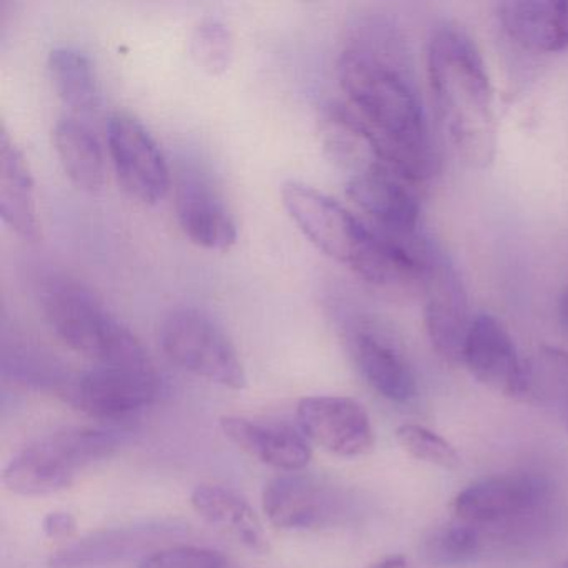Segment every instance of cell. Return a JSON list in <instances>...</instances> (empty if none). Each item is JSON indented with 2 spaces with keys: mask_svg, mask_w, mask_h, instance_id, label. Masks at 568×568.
I'll return each instance as SVG.
<instances>
[{
  "mask_svg": "<svg viewBox=\"0 0 568 568\" xmlns=\"http://www.w3.org/2000/svg\"><path fill=\"white\" fill-rule=\"evenodd\" d=\"M337 72L385 164L414 184L437 175L440 158L402 36L387 22H367L345 45Z\"/></svg>",
  "mask_w": 568,
  "mask_h": 568,
  "instance_id": "cell-1",
  "label": "cell"
},
{
  "mask_svg": "<svg viewBox=\"0 0 568 568\" xmlns=\"http://www.w3.org/2000/svg\"><path fill=\"white\" fill-rule=\"evenodd\" d=\"M427 75L438 124L467 168L485 171L498 148L495 92L475 42L457 26H438L427 49Z\"/></svg>",
  "mask_w": 568,
  "mask_h": 568,
  "instance_id": "cell-2",
  "label": "cell"
},
{
  "mask_svg": "<svg viewBox=\"0 0 568 568\" xmlns=\"http://www.w3.org/2000/svg\"><path fill=\"white\" fill-rule=\"evenodd\" d=\"M282 204L298 231L327 257L381 287L418 285L420 262L414 245L365 224L325 192L291 181L282 185Z\"/></svg>",
  "mask_w": 568,
  "mask_h": 568,
  "instance_id": "cell-3",
  "label": "cell"
},
{
  "mask_svg": "<svg viewBox=\"0 0 568 568\" xmlns=\"http://www.w3.org/2000/svg\"><path fill=\"white\" fill-rule=\"evenodd\" d=\"M41 311L68 347L98 365L151 364L134 332L81 281L51 275L39 291Z\"/></svg>",
  "mask_w": 568,
  "mask_h": 568,
  "instance_id": "cell-4",
  "label": "cell"
},
{
  "mask_svg": "<svg viewBox=\"0 0 568 568\" xmlns=\"http://www.w3.org/2000/svg\"><path fill=\"white\" fill-rule=\"evenodd\" d=\"M119 450L112 432L68 427L39 437L14 455L2 471V484L22 497H44L72 487L82 471Z\"/></svg>",
  "mask_w": 568,
  "mask_h": 568,
  "instance_id": "cell-5",
  "label": "cell"
},
{
  "mask_svg": "<svg viewBox=\"0 0 568 568\" xmlns=\"http://www.w3.org/2000/svg\"><path fill=\"white\" fill-rule=\"evenodd\" d=\"M159 341L164 354L195 377L232 390L247 384L237 348L207 312L192 307L169 312L162 318Z\"/></svg>",
  "mask_w": 568,
  "mask_h": 568,
  "instance_id": "cell-6",
  "label": "cell"
},
{
  "mask_svg": "<svg viewBox=\"0 0 568 568\" xmlns=\"http://www.w3.org/2000/svg\"><path fill=\"white\" fill-rule=\"evenodd\" d=\"M415 252L420 262L418 285L424 292V322L428 341L450 364H462L465 338L470 328L468 295L457 267L444 248L418 235Z\"/></svg>",
  "mask_w": 568,
  "mask_h": 568,
  "instance_id": "cell-7",
  "label": "cell"
},
{
  "mask_svg": "<svg viewBox=\"0 0 568 568\" xmlns=\"http://www.w3.org/2000/svg\"><path fill=\"white\" fill-rule=\"evenodd\" d=\"M164 382L151 364L95 365L71 377L62 395L95 418H122L155 404Z\"/></svg>",
  "mask_w": 568,
  "mask_h": 568,
  "instance_id": "cell-8",
  "label": "cell"
},
{
  "mask_svg": "<svg viewBox=\"0 0 568 568\" xmlns=\"http://www.w3.org/2000/svg\"><path fill=\"white\" fill-rule=\"evenodd\" d=\"M551 485L531 471L491 475L474 481L452 501L454 520L484 528L524 520L544 508Z\"/></svg>",
  "mask_w": 568,
  "mask_h": 568,
  "instance_id": "cell-9",
  "label": "cell"
},
{
  "mask_svg": "<svg viewBox=\"0 0 568 568\" xmlns=\"http://www.w3.org/2000/svg\"><path fill=\"white\" fill-rule=\"evenodd\" d=\"M108 145L119 184L144 205L164 201L171 191V171L151 132L129 114L108 122Z\"/></svg>",
  "mask_w": 568,
  "mask_h": 568,
  "instance_id": "cell-10",
  "label": "cell"
},
{
  "mask_svg": "<svg viewBox=\"0 0 568 568\" xmlns=\"http://www.w3.org/2000/svg\"><path fill=\"white\" fill-rule=\"evenodd\" d=\"M347 195L385 234L412 244L418 237L420 202L414 182L387 165L351 175Z\"/></svg>",
  "mask_w": 568,
  "mask_h": 568,
  "instance_id": "cell-11",
  "label": "cell"
},
{
  "mask_svg": "<svg viewBox=\"0 0 568 568\" xmlns=\"http://www.w3.org/2000/svg\"><path fill=\"white\" fill-rule=\"evenodd\" d=\"M262 508L268 521L281 530H317L341 517L344 500L321 478L294 471L278 475L265 485Z\"/></svg>",
  "mask_w": 568,
  "mask_h": 568,
  "instance_id": "cell-12",
  "label": "cell"
},
{
  "mask_svg": "<svg viewBox=\"0 0 568 568\" xmlns=\"http://www.w3.org/2000/svg\"><path fill=\"white\" fill-rule=\"evenodd\" d=\"M462 364L475 381L497 394L521 397L528 390V372L505 325L490 314L471 318Z\"/></svg>",
  "mask_w": 568,
  "mask_h": 568,
  "instance_id": "cell-13",
  "label": "cell"
},
{
  "mask_svg": "<svg viewBox=\"0 0 568 568\" xmlns=\"http://www.w3.org/2000/svg\"><path fill=\"white\" fill-rule=\"evenodd\" d=\"M297 418L305 437L338 457H362L374 448L371 417L354 398L341 395L302 398Z\"/></svg>",
  "mask_w": 568,
  "mask_h": 568,
  "instance_id": "cell-14",
  "label": "cell"
},
{
  "mask_svg": "<svg viewBox=\"0 0 568 568\" xmlns=\"http://www.w3.org/2000/svg\"><path fill=\"white\" fill-rule=\"evenodd\" d=\"M348 354L364 381L381 397L407 404L417 397V378L394 338L378 325L355 321L345 331Z\"/></svg>",
  "mask_w": 568,
  "mask_h": 568,
  "instance_id": "cell-15",
  "label": "cell"
},
{
  "mask_svg": "<svg viewBox=\"0 0 568 568\" xmlns=\"http://www.w3.org/2000/svg\"><path fill=\"white\" fill-rule=\"evenodd\" d=\"M175 214L185 237L199 247L225 252L237 242L234 215L214 185L199 172L187 171L179 175Z\"/></svg>",
  "mask_w": 568,
  "mask_h": 568,
  "instance_id": "cell-16",
  "label": "cell"
},
{
  "mask_svg": "<svg viewBox=\"0 0 568 568\" xmlns=\"http://www.w3.org/2000/svg\"><path fill=\"white\" fill-rule=\"evenodd\" d=\"M225 437L261 464L285 474L304 470L312 458L307 437L285 424H265L245 417L221 418Z\"/></svg>",
  "mask_w": 568,
  "mask_h": 568,
  "instance_id": "cell-17",
  "label": "cell"
},
{
  "mask_svg": "<svg viewBox=\"0 0 568 568\" xmlns=\"http://www.w3.org/2000/svg\"><path fill=\"white\" fill-rule=\"evenodd\" d=\"M508 38L537 54L568 51V0H508L498 6Z\"/></svg>",
  "mask_w": 568,
  "mask_h": 568,
  "instance_id": "cell-18",
  "label": "cell"
},
{
  "mask_svg": "<svg viewBox=\"0 0 568 568\" xmlns=\"http://www.w3.org/2000/svg\"><path fill=\"white\" fill-rule=\"evenodd\" d=\"M0 217L19 237L28 242L39 239L38 204L31 168L24 152L0 132Z\"/></svg>",
  "mask_w": 568,
  "mask_h": 568,
  "instance_id": "cell-19",
  "label": "cell"
},
{
  "mask_svg": "<svg viewBox=\"0 0 568 568\" xmlns=\"http://www.w3.org/2000/svg\"><path fill=\"white\" fill-rule=\"evenodd\" d=\"M195 514L215 530L234 538L254 554L271 551L267 535L247 500L221 485H197L191 495Z\"/></svg>",
  "mask_w": 568,
  "mask_h": 568,
  "instance_id": "cell-20",
  "label": "cell"
},
{
  "mask_svg": "<svg viewBox=\"0 0 568 568\" xmlns=\"http://www.w3.org/2000/svg\"><path fill=\"white\" fill-rule=\"evenodd\" d=\"M55 154L75 187L98 194L105 185V155L98 135L75 115L62 118L55 124Z\"/></svg>",
  "mask_w": 568,
  "mask_h": 568,
  "instance_id": "cell-21",
  "label": "cell"
},
{
  "mask_svg": "<svg viewBox=\"0 0 568 568\" xmlns=\"http://www.w3.org/2000/svg\"><path fill=\"white\" fill-rule=\"evenodd\" d=\"M164 534V527H131L102 531L84 538L59 551L49 561V568H95L115 564L132 557L155 544Z\"/></svg>",
  "mask_w": 568,
  "mask_h": 568,
  "instance_id": "cell-22",
  "label": "cell"
},
{
  "mask_svg": "<svg viewBox=\"0 0 568 568\" xmlns=\"http://www.w3.org/2000/svg\"><path fill=\"white\" fill-rule=\"evenodd\" d=\"M49 78L55 94L71 115L91 114L99 105V84L91 58L81 49H52L48 59Z\"/></svg>",
  "mask_w": 568,
  "mask_h": 568,
  "instance_id": "cell-23",
  "label": "cell"
},
{
  "mask_svg": "<svg viewBox=\"0 0 568 568\" xmlns=\"http://www.w3.org/2000/svg\"><path fill=\"white\" fill-rule=\"evenodd\" d=\"M2 371L22 384L36 385L39 388H58L61 394L71 381V377H68L52 358L45 357L42 352L34 351L24 342H12V345H6L2 354Z\"/></svg>",
  "mask_w": 568,
  "mask_h": 568,
  "instance_id": "cell-24",
  "label": "cell"
},
{
  "mask_svg": "<svg viewBox=\"0 0 568 568\" xmlns=\"http://www.w3.org/2000/svg\"><path fill=\"white\" fill-rule=\"evenodd\" d=\"M481 540L480 528L454 520L425 541V555L438 567L467 564L481 550Z\"/></svg>",
  "mask_w": 568,
  "mask_h": 568,
  "instance_id": "cell-25",
  "label": "cell"
},
{
  "mask_svg": "<svg viewBox=\"0 0 568 568\" xmlns=\"http://www.w3.org/2000/svg\"><path fill=\"white\" fill-rule=\"evenodd\" d=\"M234 42L224 22L205 18L192 32L191 54L195 64L211 75H221L232 62Z\"/></svg>",
  "mask_w": 568,
  "mask_h": 568,
  "instance_id": "cell-26",
  "label": "cell"
},
{
  "mask_svg": "<svg viewBox=\"0 0 568 568\" xmlns=\"http://www.w3.org/2000/svg\"><path fill=\"white\" fill-rule=\"evenodd\" d=\"M398 445L410 457L444 470H455L460 465L457 448L440 435L417 424H404L395 432Z\"/></svg>",
  "mask_w": 568,
  "mask_h": 568,
  "instance_id": "cell-27",
  "label": "cell"
},
{
  "mask_svg": "<svg viewBox=\"0 0 568 568\" xmlns=\"http://www.w3.org/2000/svg\"><path fill=\"white\" fill-rule=\"evenodd\" d=\"M138 568H241L234 560L212 548L182 547L162 548L148 555Z\"/></svg>",
  "mask_w": 568,
  "mask_h": 568,
  "instance_id": "cell-28",
  "label": "cell"
},
{
  "mask_svg": "<svg viewBox=\"0 0 568 568\" xmlns=\"http://www.w3.org/2000/svg\"><path fill=\"white\" fill-rule=\"evenodd\" d=\"M42 531L49 538H71L78 531V520L69 511H51L42 520Z\"/></svg>",
  "mask_w": 568,
  "mask_h": 568,
  "instance_id": "cell-29",
  "label": "cell"
},
{
  "mask_svg": "<svg viewBox=\"0 0 568 568\" xmlns=\"http://www.w3.org/2000/svg\"><path fill=\"white\" fill-rule=\"evenodd\" d=\"M368 568H410L408 560L404 555H390V557L382 558L377 564L371 565Z\"/></svg>",
  "mask_w": 568,
  "mask_h": 568,
  "instance_id": "cell-30",
  "label": "cell"
},
{
  "mask_svg": "<svg viewBox=\"0 0 568 568\" xmlns=\"http://www.w3.org/2000/svg\"><path fill=\"white\" fill-rule=\"evenodd\" d=\"M560 318L561 324H564L565 331H567L568 334V287L565 288L564 295H561Z\"/></svg>",
  "mask_w": 568,
  "mask_h": 568,
  "instance_id": "cell-31",
  "label": "cell"
},
{
  "mask_svg": "<svg viewBox=\"0 0 568 568\" xmlns=\"http://www.w3.org/2000/svg\"><path fill=\"white\" fill-rule=\"evenodd\" d=\"M558 568H568V560H565Z\"/></svg>",
  "mask_w": 568,
  "mask_h": 568,
  "instance_id": "cell-32",
  "label": "cell"
}]
</instances>
